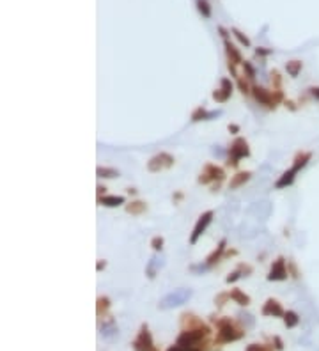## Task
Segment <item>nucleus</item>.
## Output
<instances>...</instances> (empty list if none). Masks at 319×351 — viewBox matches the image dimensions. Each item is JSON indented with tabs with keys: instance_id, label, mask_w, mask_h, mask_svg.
I'll return each instance as SVG.
<instances>
[{
	"instance_id": "1",
	"label": "nucleus",
	"mask_w": 319,
	"mask_h": 351,
	"mask_svg": "<svg viewBox=\"0 0 319 351\" xmlns=\"http://www.w3.org/2000/svg\"><path fill=\"white\" fill-rule=\"evenodd\" d=\"M216 328H218V334H216V339H214V344H229L234 343V341H239L245 335V332L241 328H238L234 325V321L229 318H223L216 321Z\"/></svg>"
},
{
	"instance_id": "2",
	"label": "nucleus",
	"mask_w": 319,
	"mask_h": 351,
	"mask_svg": "<svg viewBox=\"0 0 319 351\" xmlns=\"http://www.w3.org/2000/svg\"><path fill=\"white\" fill-rule=\"evenodd\" d=\"M246 156H250V147H248V142H246L245 138L238 137L234 142H232V144H230L227 165L238 167L239 160H241V158H246Z\"/></svg>"
},
{
	"instance_id": "3",
	"label": "nucleus",
	"mask_w": 319,
	"mask_h": 351,
	"mask_svg": "<svg viewBox=\"0 0 319 351\" xmlns=\"http://www.w3.org/2000/svg\"><path fill=\"white\" fill-rule=\"evenodd\" d=\"M252 93H254V98L261 105L270 107V109H275L277 103L284 100L282 91H279V89L275 91V93H271V91H266V89H263V87H257V85H255V87H252Z\"/></svg>"
},
{
	"instance_id": "4",
	"label": "nucleus",
	"mask_w": 319,
	"mask_h": 351,
	"mask_svg": "<svg viewBox=\"0 0 319 351\" xmlns=\"http://www.w3.org/2000/svg\"><path fill=\"white\" fill-rule=\"evenodd\" d=\"M131 346H133L135 351H158L153 343V335H151L147 325H142L140 332H138V337L133 341Z\"/></svg>"
},
{
	"instance_id": "5",
	"label": "nucleus",
	"mask_w": 319,
	"mask_h": 351,
	"mask_svg": "<svg viewBox=\"0 0 319 351\" xmlns=\"http://www.w3.org/2000/svg\"><path fill=\"white\" fill-rule=\"evenodd\" d=\"M223 178H225L223 169L213 165V163H208V165L204 167V170L201 172L199 183H201V185H210L211 181H216V179H218V181H223Z\"/></svg>"
},
{
	"instance_id": "6",
	"label": "nucleus",
	"mask_w": 319,
	"mask_h": 351,
	"mask_svg": "<svg viewBox=\"0 0 319 351\" xmlns=\"http://www.w3.org/2000/svg\"><path fill=\"white\" fill-rule=\"evenodd\" d=\"M174 165V156H170L169 153H160L154 158H151L149 163H147V169L149 172H160L163 169H170Z\"/></svg>"
},
{
	"instance_id": "7",
	"label": "nucleus",
	"mask_w": 319,
	"mask_h": 351,
	"mask_svg": "<svg viewBox=\"0 0 319 351\" xmlns=\"http://www.w3.org/2000/svg\"><path fill=\"white\" fill-rule=\"evenodd\" d=\"M213 217H214L213 211H206V213H202L201 217H199L197 226H195L194 233H192V236H190V245H195V243H197V239L201 238L202 234H204V231L208 229V226L211 224Z\"/></svg>"
},
{
	"instance_id": "8",
	"label": "nucleus",
	"mask_w": 319,
	"mask_h": 351,
	"mask_svg": "<svg viewBox=\"0 0 319 351\" xmlns=\"http://www.w3.org/2000/svg\"><path fill=\"white\" fill-rule=\"evenodd\" d=\"M289 277V270H287V262L284 257H279L277 261L273 262V266L270 270V275H268V280H286Z\"/></svg>"
},
{
	"instance_id": "9",
	"label": "nucleus",
	"mask_w": 319,
	"mask_h": 351,
	"mask_svg": "<svg viewBox=\"0 0 319 351\" xmlns=\"http://www.w3.org/2000/svg\"><path fill=\"white\" fill-rule=\"evenodd\" d=\"M286 314V311L282 309V305H280L277 300L270 298L266 300V303H264L263 307V316H273V318H280V316Z\"/></svg>"
},
{
	"instance_id": "10",
	"label": "nucleus",
	"mask_w": 319,
	"mask_h": 351,
	"mask_svg": "<svg viewBox=\"0 0 319 351\" xmlns=\"http://www.w3.org/2000/svg\"><path fill=\"white\" fill-rule=\"evenodd\" d=\"M311 160H312V153H311V151H300V153L295 156V160H293V167H291V169H295L296 172H300V170L307 165Z\"/></svg>"
},
{
	"instance_id": "11",
	"label": "nucleus",
	"mask_w": 319,
	"mask_h": 351,
	"mask_svg": "<svg viewBox=\"0 0 319 351\" xmlns=\"http://www.w3.org/2000/svg\"><path fill=\"white\" fill-rule=\"evenodd\" d=\"M126 199L122 195H103V197H98V202H100L101 206H106V208H117L121 204H124Z\"/></svg>"
},
{
	"instance_id": "12",
	"label": "nucleus",
	"mask_w": 319,
	"mask_h": 351,
	"mask_svg": "<svg viewBox=\"0 0 319 351\" xmlns=\"http://www.w3.org/2000/svg\"><path fill=\"white\" fill-rule=\"evenodd\" d=\"M296 170L295 169H289V170H286V172L280 176V179L277 183H275V188H286V186H291L293 183H295V178H296Z\"/></svg>"
},
{
	"instance_id": "13",
	"label": "nucleus",
	"mask_w": 319,
	"mask_h": 351,
	"mask_svg": "<svg viewBox=\"0 0 319 351\" xmlns=\"http://www.w3.org/2000/svg\"><path fill=\"white\" fill-rule=\"evenodd\" d=\"M250 176H252L250 172H238V174H234V176L230 178V181H229V188L230 190H236V188H239V186H243L246 181H248V179H250Z\"/></svg>"
},
{
	"instance_id": "14",
	"label": "nucleus",
	"mask_w": 319,
	"mask_h": 351,
	"mask_svg": "<svg viewBox=\"0 0 319 351\" xmlns=\"http://www.w3.org/2000/svg\"><path fill=\"white\" fill-rule=\"evenodd\" d=\"M225 245H227V241H225V239H222V241H220V245L216 246V250H214L213 254H211L210 257L206 259V266H213V264H216V262L222 259L223 252H225Z\"/></svg>"
},
{
	"instance_id": "15",
	"label": "nucleus",
	"mask_w": 319,
	"mask_h": 351,
	"mask_svg": "<svg viewBox=\"0 0 319 351\" xmlns=\"http://www.w3.org/2000/svg\"><path fill=\"white\" fill-rule=\"evenodd\" d=\"M229 295H230V300H234L238 305H243V307L250 305V296L245 295L241 289H230Z\"/></svg>"
},
{
	"instance_id": "16",
	"label": "nucleus",
	"mask_w": 319,
	"mask_h": 351,
	"mask_svg": "<svg viewBox=\"0 0 319 351\" xmlns=\"http://www.w3.org/2000/svg\"><path fill=\"white\" fill-rule=\"evenodd\" d=\"M282 318H284V325H286V328H295L300 325V316L296 314L295 311H287Z\"/></svg>"
},
{
	"instance_id": "17",
	"label": "nucleus",
	"mask_w": 319,
	"mask_h": 351,
	"mask_svg": "<svg viewBox=\"0 0 319 351\" xmlns=\"http://www.w3.org/2000/svg\"><path fill=\"white\" fill-rule=\"evenodd\" d=\"M146 210H147L146 202H142V201L129 202L128 206H126V211H128L129 215H142Z\"/></svg>"
},
{
	"instance_id": "18",
	"label": "nucleus",
	"mask_w": 319,
	"mask_h": 351,
	"mask_svg": "<svg viewBox=\"0 0 319 351\" xmlns=\"http://www.w3.org/2000/svg\"><path fill=\"white\" fill-rule=\"evenodd\" d=\"M218 116V112H206L204 109H197L194 114H192V121L197 122V121H206V119H211V117Z\"/></svg>"
},
{
	"instance_id": "19",
	"label": "nucleus",
	"mask_w": 319,
	"mask_h": 351,
	"mask_svg": "<svg viewBox=\"0 0 319 351\" xmlns=\"http://www.w3.org/2000/svg\"><path fill=\"white\" fill-rule=\"evenodd\" d=\"M302 68H303L302 61H289V62H287V64H286L287 75H289V77H293V78L298 77L300 71H302Z\"/></svg>"
},
{
	"instance_id": "20",
	"label": "nucleus",
	"mask_w": 319,
	"mask_h": 351,
	"mask_svg": "<svg viewBox=\"0 0 319 351\" xmlns=\"http://www.w3.org/2000/svg\"><path fill=\"white\" fill-rule=\"evenodd\" d=\"M98 178H108V179H112V178H117L119 176V170H115V169H110V167H98Z\"/></svg>"
},
{
	"instance_id": "21",
	"label": "nucleus",
	"mask_w": 319,
	"mask_h": 351,
	"mask_svg": "<svg viewBox=\"0 0 319 351\" xmlns=\"http://www.w3.org/2000/svg\"><path fill=\"white\" fill-rule=\"evenodd\" d=\"M108 307H110V300L106 298V296L98 298V316L105 314V312L108 311Z\"/></svg>"
},
{
	"instance_id": "22",
	"label": "nucleus",
	"mask_w": 319,
	"mask_h": 351,
	"mask_svg": "<svg viewBox=\"0 0 319 351\" xmlns=\"http://www.w3.org/2000/svg\"><path fill=\"white\" fill-rule=\"evenodd\" d=\"M197 7H199V11L202 12L204 18L211 16V7H210V4H208V0H197Z\"/></svg>"
},
{
	"instance_id": "23",
	"label": "nucleus",
	"mask_w": 319,
	"mask_h": 351,
	"mask_svg": "<svg viewBox=\"0 0 319 351\" xmlns=\"http://www.w3.org/2000/svg\"><path fill=\"white\" fill-rule=\"evenodd\" d=\"M229 98H230V93H227V91H223V89H218L213 93V100L218 101V103H225Z\"/></svg>"
},
{
	"instance_id": "24",
	"label": "nucleus",
	"mask_w": 319,
	"mask_h": 351,
	"mask_svg": "<svg viewBox=\"0 0 319 351\" xmlns=\"http://www.w3.org/2000/svg\"><path fill=\"white\" fill-rule=\"evenodd\" d=\"M232 34H234L236 36V39L239 41V43H241V45H245V46H250V39H248V37L245 36V34H241L238 30V28H232Z\"/></svg>"
},
{
	"instance_id": "25",
	"label": "nucleus",
	"mask_w": 319,
	"mask_h": 351,
	"mask_svg": "<svg viewBox=\"0 0 319 351\" xmlns=\"http://www.w3.org/2000/svg\"><path fill=\"white\" fill-rule=\"evenodd\" d=\"M163 238L162 236H154L153 239H151V246H153V250H162L163 248Z\"/></svg>"
},
{
	"instance_id": "26",
	"label": "nucleus",
	"mask_w": 319,
	"mask_h": 351,
	"mask_svg": "<svg viewBox=\"0 0 319 351\" xmlns=\"http://www.w3.org/2000/svg\"><path fill=\"white\" fill-rule=\"evenodd\" d=\"M246 351H273L270 346L266 344H250V346L246 348Z\"/></svg>"
},
{
	"instance_id": "27",
	"label": "nucleus",
	"mask_w": 319,
	"mask_h": 351,
	"mask_svg": "<svg viewBox=\"0 0 319 351\" xmlns=\"http://www.w3.org/2000/svg\"><path fill=\"white\" fill-rule=\"evenodd\" d=\"M220 85H222V89H223V91H227V93L232 94V87H234V85H232L230 78H222V80H220Z\"/></svg>"
},
{
	"instance_id": "28",
	"label": "nucleus",
	"mask_w": 319,
	"mask_h": 351,
	"mask_svg": "<svg viewBox=\"0 0 319 351\" xmlns=\"http://www.w3.org/2000/svg\"><path fill=\"white\" fill-rule=\"evenodd\" d=\"M243 69H245V71H246V75H248V77H250V78H254L255 77V69L254 68H252V64H250V62H243Z\"/></svg>"
},
{
	"instance_id": "29",
	"label": "nucleus",
	"mask_w": 319,
	"mask_h": 351,
	"mask_svg": "<svg viewBox=\"0 0 319 351\" xmlns=\"http://www.w3.org/2000/svg\"><path fill=\"white\" fill-rule=\"evenodd\" d=\"M238 87L241 89L243 94H248V93H250V87H248V84H246V82H243V78H238Z\"/></svg>"
},
{
	"instance_id": "30",
	"label": "nucleus",
	"mask_w": 319,
	"mask_h": 351,
	"mask_svg": "<svg viewBox=\"0 0 319 351\" xmlns=\"http://www.w3.org/2000/svg\"><path fill=\"white\" fill-rule=\"evenodd\" d=\"M229 298H230V295H229V293H223V295H218V296H216V298H214V302L218 303V307H222L223 303H225Z\"/></svg>"
},
{
	"instance_id": "31",
	"label": "nucleus",
	"mask_w": 319,
	"mask_h": 351,
	"mask_svg": "<svg viewBox=\"0 0 319 351\" xmlns=\"http://www.w3.org/2000/svg\"><path fill=\"white\" fill-rule=\"evenodd\" d=\"M241 277H243V275H241V271H234V273H232V275H229V277H227V284H232V282H236V280H238V279H241Z\"/></svg>"
},
{
	"instance_id": "32",
	"label": "nucleus",
	"mask_w": 319,
	"mask_h": 351,
	"mask_svg": "<svg viewBox=\"0 0 319 351\" xmlns=\"http://www.w3.org/2000/svg\"><path fill=\"white\" fill-rule=\"evenodd\" d=\"M273 344H275V350H277V351H282L284 350V343H282V339H280L279 335H275V337H273Z\"/></svg>"
},
{
	"instance_id": "33",
	"label": "nucleus",
	"mask_w": 319,
	"mask_h": 351,
	"mask_svg": "<svg viewBox=\"0 0 319 351\" xmlns=\"http://www.w3.org/2000/svg\"><path fill=\"white\" fill-rule=\"evenodd\" d=\"M271 77H273V82H275V85H277V87H280V75H279V71H273L271 73Z\"/></svg>"
},
{
	"instance_id": "34",
	"label": "nucleus",
	"mask_w": 319,
	"mask_h": 351,
	"mask_svg": "<svg viewBox=\"0 0 319 351\" xmlns=\"http://www.w3.org/2000/svg\"><path fill=\"white\" fill-rule=\"evenodd\" d=\"M309 91H311V94L316 98V100H319V87H311Z\"/></svg>"
},
{
	"instance_id": "35",
	"label": "nucleus",
	"mask_w": 319,
	"mask_h": 351,
	"mask_svg": "<svg viewBox=\"0 0 319 351\" xmlns=\"http://www.w3.org/2000/svg\"><path fill=\"white\" fill-rule=\"evenodd\" d=\"M229 131H232V133H238V131H239V126H238V124H229Z\"/></svg>"
},
{
	"instance_id": "36",
	"label": "nucleus",
	"mask_w": 319,
	"mask_h": 351,
	"mask_svg": "<svg viewBox=\"0 0 319 351\" xmlns=\"http://www.w3.org/2000/svg\"><path fill=\"white\" fill-rule=\"evenodd\" d=\"M270 50H263V48H257V55H268Z\"/></svg>"
},
{
	"instance_id": "37",
	"label": "nucleus",
	"mask_w": 319,
	"mask_h": 351,
	"mask_svg": "<svg viewBox=\"0 0 319 351\" xmlns=\"http://www.w3.org/2000/svg\"><path fill=\"white\" fill-rule=\"evenodd\" d=\"M167 351H185V350H183V348H181V346H178V344H176V346L169 348V350H167Z\"/></svg>"
},
{
	"instance_id": "38",
	"label": "nucleus",
	"mask_w": 319,
	"mask_h": 351,
	"mask_svg": "<svg viewBox=\"0 0 319 351\" xmlns=\"http://www.w3.org/2000/svg\"><path fill=\"white\" fill-rule=\"evenodd\" d=\"M286 107H289L291 110H296V107H295V103H293V101H286Z\"/></svg>"
},
{
	"instance_id": "39",
	"label": "nucleus",
	"mask_w": 319,
	"mask_h": 351,
	"mask_svg": "<svg viewBox=\"0 0 319 351\" xmlns=\"http://www.w3.org/2000/svg\"><path fill=\"white\" fill-rule=\"evenodd\" d=\"M105 186H98V195H100V197H101V194H105Z\"/></svg>"
},
{
	"instance_id": "40",
	"label": "nucleus",
	"mask_w": 319,
	"mask_h": 351,
	"mask_svg": "<svg viewBox=\"0 0 319 351\" xmlns=\"http://www.w3.org/2000/svg\"><path fill=\"white\" fill-rule=\"evenodd\" d=\"M105 266H106V262H105V261H103V262L100 261V262H98V271L103 270V268H105Z\"/></svg>"
}]
</instances>
